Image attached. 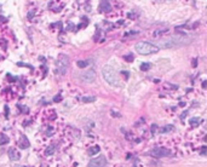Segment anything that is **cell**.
<instances>
[{
	"instance_id": "7",
	"label": "cell",
	"mask_w": 207,
	"mask_h": 167,
	"mask_svg": "<svg viewBox=\"0 0 207 167\" xmlns=\"http://www.w3.org/2000/svg\"><path fill=\"white\" fill-rule=\"evenodd\" d=\"M105 165H107V160L103 155H100L98 158L92 159L89 162V167H104Z\"/></svg>"
},
{
	"instance_id": "26",
	"label": "cell",
	"mask_w": 207,
	"mask_h": 167,
	"mask_svg": "<svg viewBox=\"0 0 207 167\" xmlns=\"http://www.w3.org/2000/svg\"><path fill=\"white\" fill-rule=\"evenodd\" d=\"M187 114H188V111H184V113H183V114H182V116H180V119H184V118H185V115H187Z\"/></svg>"
},
{
	"instance_id": "8",
	"label": "cell",
	"mask_w": 207,
	"mask_h": 167,
	"mask_svg": "<svg viewBox=\"0 0 207 167\" xmlns=\"http://www.w3.org/2000/svg\"><path fill=\"white\" fill-rule=\"evenodd\" d=\"M7 153H9V158H10L12 161H18V160L21 159L20 153H18L17 149H15V148H10Z\"/></svg>"
},
{
	"instance_id": "15",
	"label": "cell",
	"mask_w": 207,
	"mask_h": 167,
	"mask_svg": "<svg viewBox=\"0 0 207 167\" xmlns=\"http://www.w3.org/2000/svg\"><path fill=\"white\" fill-rule=\"evenodd\" d=\"M81 100L84 103H92V102L96 100V97H93V96H85V97H81Z\"/></svg>"
},
{
	"instance_id": "20",
	"label": "cell",
	"mask_w": 207,
	"mask_h": 167,
	"mask_svg": "<svg viewBox=\"0 0 207 167\" xmlns=\"http://www.w3.org/2000/svg\"><path fill=\"white\" fill-rule=\"evenodd\" d=\"M61 100H62V97H61V95H57L55 98H53V102L55 103H58V102H61Z\"/></svg>"
},
{
	"instance_id": "6",
	"label": "cell",
	"mask_w": 207,
	"mask_h": 167,
	"mask_svg": "<svg viewBox=\"0 0 207 167\" xmlns=\"http://www.w3.org/2000/svg\"><path fill=\"white\" fill-rule=\"evenodd\" d=\"M80 78H81V80H82L84 82L91 84V82H93V81L96 80V71H95L93 69H89L87 71L82 73Z\"/></svg>"
},
{
	"instance_id": "25",
	"label": "cell",
	"mask_w": 207,
	"mask_h": 167,
	"mask_svg": "<svg viewBox=\"0 0 207 167\" xmlns=\"http://www.w3.org/2000/svg\"><path fill=\"white\" fill-rule=\"evenodd\" d=\"M121 74H122V75H125V76H126V79H127V78L130 76V74H129L127 71H121Z\"/></svg>"
},
{
	"instance_id": "27",
	"label": "cell",
	"mask_w": 207,
	"mask_h": 167,
	"mask_svg": "<svg viewBox=\"0 0 207 167\" xmlns=\"http://www.w3.org/2000/svg\"><path fill=\"white\" fill-rule=\"evenodd\" d=\"M206 85H207V82L206 81H204V82H202V89H206Z\"/></svg>"
},
{
	"instance_id": "14",
	"label": "cell",
	"mask_w": 207,
	"mask_h": 167,
	"mask_svg": "<svg viewBox=\"0 0 207 167\" xmlns=\"http://www.w3.org/2000/svg\"><path fill=\"white\" fill-rule=\"evenodd\" d=\"M174 130V127H173L172 125H167V126H165V127H162V129H160L159 130V132L160 133H167V132H171Z\"/></svg>"
},
{
	"instance_id": "2",
	"label": "cell",
	"mask_w": 207,
	"mask_h": 167,
	"mask_svg": "<svg viewBox=\"0 0 207 167\" xmlns=\"http://www.w3.org/2000/svg\"><path fill=\"white\" fill-rule=\"evenodd\" d=\"M102 74H103L105 81H107L108 84H110L111 86L120 87V86L122 85L121 81H120V78H119L118 74H116V71H115L111 67L105 66V67L103 68V70H102Z\"/></svg>"
},
{
	"instance_id": "10",
	"label": "cell",
	"mask_w": 207,
	"mask_h": 167,
	"mask_svg": "<svg viewBox=\"0 0 207 167\" xmlns=\"http://www.w3.org/2000/svg\"><path fill=\"white\" fill-rule=\"evenodd\" d=\"M18 145H20L21 149H28L29 145H31V143H29V140H28V138H27L26 136H22V137H21V140L18 142Z\"/></svg>"
},
{
	"instance_id": "4",
	"label": "cell",
	"mask_w": 207,
	"mask_h": 167,
	"mask_svg": "<svg viewBox=\"0 0 207 167\" xmlns=\"http://www.w3.org/2000/svg\"><path fill=\"white\" fill-rule=\"evenodd\" d=\"M56 67H57V71L61 74V75H64L67 73L69 68V58L68 56L66 55H61L56 62Z\"/></svg>"
},
{
	"instance_id": "17",
	"label": "cell",
	"mask_w": 207,
	"mask_h": 167,
	"mask_svg": "<svg viewBox=\"0 0 207 167\" xmlns=\"http://www.w3.org/2000/svg\"><path fill=\"white\" fill-rule=\"evenodd\" d=\"M89 66V61H79L78 62V67L79 68H86Z\"/></svg>"
},
{
	"instance_id": "13",
	"label": "cell",
	"mask_w": 207,
	"mask_h": 167,
	"mask_svg": "<svg viewBox=\"0 0 207 167\" xmlns=\"http://www.w3.org/2000/svg\"><path fill=\"white\" fill-rule=\"evenodd\" d=\"M200 122H201V119H199V118H191V119L189 120V124H190V126H193V127H196Z\"/></svg>"
},
{
	"instance_id": "24",
	"label": "cell",
	"mask_w": 207,
	"mask_h": 167,
	"mask_svg": "<svg viewBox=\"0 0 207 167\" xmlns=\"http://www.w3.org/2000/svg\"><path fill=\"white\" fill-rule=\"evenodd\" d=\"M4 109H5V118H9V111H10V110H9V107H5Z\"/></svg>"
},
{
	"instance_id": "3",
	"label": "cell",
	"mask_w": 207,
	"mask_h": 167,
	"mask_svg": "<svg viewBox=\"0 0 207 167\" xmlns=\"http://www.w3.org/2000/svg\"><path fill=\"white\" fill-rule=\"evenodd\" d=\"M136 50L140 55H151V53L158 52L160 49L156 45L150 44V42H138L136 45Z\"/></svg>"
},
{
	"instance_id": "9",
	"label": "cell",
	"mask_w": 207,
	"mask_h": 167,
	"mask_svg": "<svg viewBox=\"0 0 207 167\" xmlns=\"http://www.w3.org/2000/svg\"><path fill=\"white\" fill-rule=\"evenodd\" d=\"M111 10L110 2L108 0H102L100 4V12H109Z\"/></svg>"
},
{
	"instance_id": "23",
	"label": "cell",
	"mask_w": 207,
	"mask_h": 167,
	"mask_svg": "<svg viewBox=\"0 0 207 167\" xmlns=\"http://www.w3.org/2000/svg\"><path fill=\"white\" fill-rule=\"evenodd\" d=\"M198 63H199V61H198V58H194L193 60V67L196 68V66H198Z\"/></svg>"
},
{
	"instance_id": "5",
	"label": "cell",
	"mask_w": 207,
	"mask_h": 167,
	"mask_svg": "<svg viewBox=\"0 0 207 167\" xmlns=\"http://www.w3.org/2000/svg\"><path fill=\"white\" fill-rule=\"evenodd\" d=\"M150 155L154 158H166L171 155V150L164 147H156L150 150Z\"/></svg>"
},
{
	"instance_id": "19",
	"label": "cell",
	"mask_w": 207,
	"mask_h": 167,
	"mask_svg": "<svg viewBox=\"0 0 207 167\" xmlns=\"http://www.w3.org/2000/svg\"><path fill=\"white\" fill-rule=\"evenodd\" d=\"M167 32H169L167 29H164V31H156V32H155V34H154V35H155V36H158V35L160 36L161 34H165V33H167Z\"/></svg>"
},
{
	"instance_id": "12",
	"label": "cell",
	"mask_w": 207,
	"mask_h": 167,
	"mask_svg": "<svg viewBox=\"0 0 207 167\" xmlns=\"http://www.w3.org/2000/svg\"><path fill=\"white\" fill-rule=\"evenodd\" d=\"M100 151H101V147L95 145V147H91V148H90V150H89V155H90V156H92V155L98 154Z\"/></svg>"
},
{
	"instance_id": "18",
	"label": "cell",
	"mask_w": 207,
	"mask_h": 167,
	"mask_svg": "<svg viewBox=\"0 0 207 167\" xmlns=\"http://www.w3.org/2000/svg\"><path fill=\"white\" fill-rule=\"evenodd\" d=\"M150 67H151V64H150V63H142V64H140V70L145 71V70L150 69Z\"/></svg>"
},
{
	"instance_id": "1",
	"label": "cell",
	"mask_w": 207,
	"mask_h": 167,
	"mask_svg": "<svg viewBox=\"0 0 207 167\" xmlns=\"http://www.w3.org/2000/svg\"><path fill=\"white\" fill-rule=\"evenodd\" d=\"M195 36L191 35H178V36H171L169 39H158L156 46L160 49H174V47H182L185 45H189L194 41Z\"/></svg>"
},
{
	"instance_id": "22",
	"label": "cell",
	"mask_w": 207,
	"mask_h": 167,
	"mask_svg": "<svg viewBox=\"0 0 207 167\" xmlns=\"http://www.w3.org/2000/svg\"><path fill=\"white\" fill-rule=\"evenodd\" d=\"M125 60H126V61H129V62H132V61H133V56H132V55L126 56V57H125Z\"/></svg>"
},
{
	"instance_id": "21",
	"label": "cell",
	"mask_w": 207,
	"mask_h": 167,
	"mask_svg": "<svg viewBox=\"0 0 207 167\" xmlns=\"http://www.w3.org/2000/svg\"><path fill=\"white\" fill-rule=\"evenodd\" d=\"M206 150H207L206 145H204V147H202V149H201V155H202V156H205V155H206Z\"/></svg>"
},
{
	"instance_id": "11",
	"label": "cell",
	"mask_w": 207,
	"mask_h": 167,
	"mask_svg": "<svg viewBox=\"0 0 207 167\" xmlns=\"http://www.w3.org/2000/svg\"><path fill=\"white\" fill-rule=\"evenodd\" d=\"M55 151H56V145L51 144V145H49V147L45 149V155H46V156H51V155L55 154Z\"/></svg>"
},
{
	"instance_id": "16",
	"label": "cell",
	"mask_w": 207,
	"mask_h": 167,
	"mask_svg": "<svg viewBox=\"0 0 207 167\" xmlns=\"http://www.w3.org/2000/svg\"><path fill=\"white\" fill-rule=\"evenodd\" d=\"M9 142H10V138H9L6 134H1V136H0V145L7 144Z\"/></svg>"
}]
</instances>
